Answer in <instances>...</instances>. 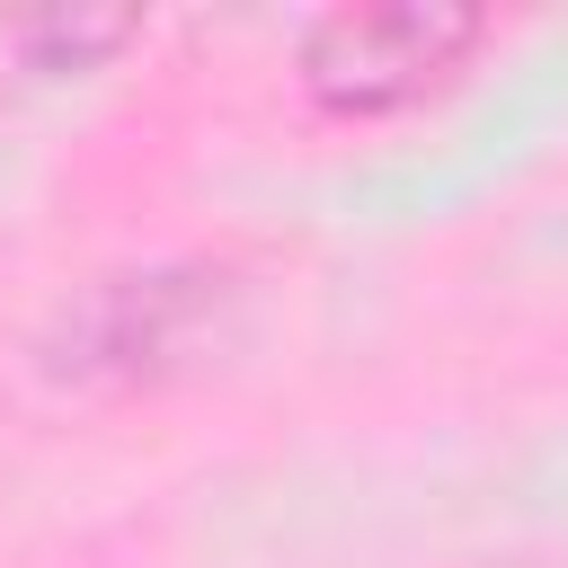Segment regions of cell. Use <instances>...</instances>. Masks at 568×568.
<instances>
[{"label":"cell","instance_id":"1","mask_svg":"<svg viewBox=\"0 0 568 568\" xmlns=\"http://www.w3.org/2000/svg\"><path fill=\"white\" fill-rule=\"evenodd\" d=\"M488 18L479 9H453V0H355V9H328L302 27V53H293V80L320 115H399L417 98H435L470 53H479Z\"/></svg>","mask_w":568,"mask_h":568},{"label":"cell","instance_id":"2","mask_svg":"<svg viewBox=\"0 0 568 568\" xmlns=\"http://www.w3.org/2000/svg\"><path fill=\"white\" fill-rule=\"evenodd\" d=\"M195 311H204V275H115L80 302V320L62 328V355L53 373L71 382H151L169 373V355L195 337Z\"/></svg>","mask_w":568,"mask_h":568},{"label":"cell","instance_id":"3","mask_svg":"<svg viewBox=\"0 0 568 568\" xmlns=\"http://www.w3.org/2000/svg\"><path fill=\"white\" fill-rule=\"evenodd\" d=\"M133 36H142V18H27L18 27V53L36 71H89L98 53H115Z\"/></svg>","mask_w":568,"mask_h":568}]
</instances>
